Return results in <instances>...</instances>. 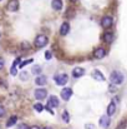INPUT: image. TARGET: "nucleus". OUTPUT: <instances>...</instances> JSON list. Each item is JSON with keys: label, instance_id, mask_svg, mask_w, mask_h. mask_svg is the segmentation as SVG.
<instances>
[{"label": "nucleus", "instance_id": "33", "mask_svg": "<svg viewBox=\"0 0 127 129\" xmlns=\"http://www.w3.org/2000/svg\"><path fill=\"white\" fill-rule=\"evenodd\" d=\"M71 1H77V0H71Z\"/></svg>", "mask_w": 127, "mask_h": 129}, {"label": "nucleus", "instance_id": "22", "mask_svg": "<svg viewBox=\"0 0 127 129\" xmlns=\"http://www.w3.org/2000/svg\"><path fill=\"white\" fill-rule=\"evenodd\" d=\"M34 109L38 112V113H40V112H42V109H44V107H42L40 103H36L35 105H34Z\"/></svg>", "mask_w": 127, "mask_h": 129}, {"label": "nucleus", "instance_id": "16", "mask_svg": "<svg viewBox=\"0 0 127 129\" xmlns=\"http://www.w3.org/2000/svg\"><path fill=\"white\" fill-rule=\"evenodd\" d=\"M46 77H44V75H38L36 77V79H35V84L36 85H45L46 84Z\"/></svg>", "mask_w": 127, "mask_h": 129}, {"label": "nucleus", "instance_id": "28", "mask_svg": "<svg viewBox=\"0 0 127 129\" xmlns=\"http://www.w3.org/2000/svg\"><path fill=\"white\" fill-rule=\"evenodd\" d=\"M4 64H5L4 59H3V58H0V69H3V68H4Z\"/></svg>", "mask_w": 127, "mask_h": 129}, {"label": "nucleus", "instance_id": "30", "mask_svg": "<svg viewBox=\"0 0 127 129\" xmlns=\"http://www.w3.org/2000/svg\"><path fill=\"white\" fill-rule=\"evenodd\" d=\"M86 129H95L93 124H86Z\"/></svg>", "mask_w": 127, "mask_h": 129}, {"label": "nucleus", "instance_id": "21", "mask_svg": "<svg viewBox=\"0 0 127 129\" xmlns=\"http://www.w3.org/2000/svg\"><path fill=\"white\" fill-rule=\"evenodd\" d=\"M20 79H21V80H28V79H29V74H28L26 72H21V73H20Z\"/></svg>", "mask_w": 127, "mask_h": 129}, {"label": "nucleus", "instance_id": "4", "mask_svg": "<svg viewBox=\"0 0 127 129\" xmlns=\"http://www.w3.org/2000/svg\"><path fill=\"white\" fill-rule=\"evenodd\" d=\"M59 99H57V96H55V95H51L49 99H47V104H46V107L47 108H50V109H54V108H57L59 107Z\"/></svg>", "mask_w": 127, "mask_h": 129}, {"label": "nucleus", "instance_id": "26", "mask_svg": "<svg viewBox=\"0 0 127 129\" xmlns=\"http://www.w3.org/2000/svg\"><path fill=\"white\" fill-rule=\"evenodd\" d=\"M4 115H5V108L0 105V117H4Z\"/></svg>", "mask_w": 127, "mask_h": 129}, {"label": "nucleus", "instance_id": "6", "mask_svg": "<svg viewBox=\"0 0 127 129\" xmlns=\"http://www.w3.org/2000/svg\"><path fill=\"white\" fill-rule=\"evenodd\" d=\"M6 9H8V11H11V13L18 11V9H19V1L18 0H10L8 3V5H6Z\"/></svg>", "mask_w": 127, "mask_h": 129}, {"label": "nucleus", "instance_id": "3", "mask_svg": "<svg viewBox=\"0 0 127 129\" xmlns=\"http://www.w3.org/2000/svg\"><path fill=\"white\" fill-rule=\"evenodd\" d=\"M47 42H49L47 37H46V35H44V34H40V35H38V37L35 38V46H36L38 49L44 48V46L47 44Z\"/></svg>", "mask_w": 127, "mask_h": 129}, {"label": "nucleus", "instance_id": "10", "mask_svg": "<svg viewBox=\"0 0 127 129\" xmlns=\"http://www.w3.org/2000/svg\"><path fill=\"white\" fill-rule=\"evenodd\" d=\"M105 55H106V50H105L103 48H97V49L93 51V56H95L96 59H103Z\"/></svg>", "mask_w": 127, "mask_h": 129}, {"label": "nucleus", "instance_id": "24", "mask_svg": "<svg viewBox=\"0 0 127 129\" xmlns=\"http://www.w3.org/2000/svg\"><path fill=\"white\" fill-rule=\"evenodd\" d=\"M51 56H52L51 51H46V53H45V58H46L47 60H50V59H51Z\"/></svg>", "mask_w": 127, "mask_h": 129}, {"label": "nucleus", "instance_id": "2", "mask_svg": "<svg viewBox=\"0 0 127 129\" xmlns=\"http://www.w3.org/2000/svg\"><path fill=\"white\" fill-rule=\"evenodd\" d=\"M54 80H55V83L57 85H65L67 83V80H69V77H67V74L61 73V74H56L54 77Z\"/></svg>", "mask_w": 127, "mask_h": 129}, {"label": "nucleus", "instance_id": "20", "mask_svg": "<svg viewBox=\"0 0 127 129\" xmlns=\"http://www.w3.org/2000/svg\"><path fill=\"white\" fill-rule=\"evenodd\" d=\"M41 70H42V69H41V67H39V65H35V67L33 68V70H31V72H33L34 74H36V75H40Z\"/></svg>", "mask_w": 127, "mask_h": 129}, {"label": "nucleus", "instance_id": "34", "mask_svg": "<svg viewBox=\"0 0 127 129\" xmlns=\"http://www.w3.org/2000/svg\"><path fill=\"white\" fill-rule=\"evenodd\" d=\"M118 129H122V128H118Z\"/></svg>", "mask_w": 127, "mask_h": 129}, {"label": "nucleus", "instance_id": "23", "mask_svg": "<svg viewBox=\"0 0 127 129\" xmlns=\"http://www.w3.org/2000/svg\"><path fill=\"white\" fill-rule=\"evenodd\" d=\"M30 63H33V59H29V60H25V61L20 63V68H24L25 65H28V64H30Z\"/></svg>", "mask_w": 127, "mask_h": 129}, {"label": "nucleus", "instance_id": "17", "mask_svg": "<svg viewBox=\"0 0 127 129\" xmlns=\"http://www.w3.org/2000/svg\"><path fill=\"white\" fill-rule=\"evenodd\" d=\"M103 40L106 42V43H112L113 42V34L112 33H110V31H106L105 33V35H103Z\"/></svg>", "mask_w": 127, "mask_h": 129}, {"label": "nucleus", "instance_id": "5", "mask_svg": "<svg viewBox=\"0 0 127 129\" xmlns=\"http://www.w3.org/2000/svg\"><path fill=\"white\" fill-rule=\"evenodd\" d=\"M112 24H113V20H112V18H111L110 15L103 16V18H102V20H101V25H102V28H105V29L111 28V26H112Z\"/></svg>", "mask_w": 127, "mask_h": 129}, {"label": "nucleus", "instance_id": "1", "mask_svg": "<svg viewBox=\"0 0 127 129\" xmlns=\"http://www.w3.org/2000/svg\"><path fill=\"white\" fill-rule=\"evenodd\" d=\"M123 80H125V77H123V74H122L121 72H118V70L112 72L111 75H110V82H111V84H113V85H120V84L123 83Z\"/></svg>", "mask_w": 127, "mask_h": 129}, {"label": "nucleus", "instance_id": "12", "mask_svg": "<svg viewBox=\"0 0 127 129\" xmlns=\"http://www.w3.org/2000/svg\"><path fill=\"white\" fill-rule=\"evenodd\" d=\"M70 31V24L66 21V23H62V25L60 26V34L64 37V35H67Z\"/></svg>", "mask_w": 127, "mask_h": 129}, {"label": "nucleus", "instance_id": "25", "mask_svg": "<svg viewBox=\"0 0 127 129\" xmlns=\"http://www.w3.org/2000/svg\"><path fill=\"white\" fill-rule=\"evenodd\" d=\"M10 74H11V75H16V67H11V69H10Z\"/></svg>", "mask_w": 127, "mask_h": 129}, {"label": "nucleus", "instance_id": "13", "mask_svg": "<svg viewBox=\"0 0 127 129\" xmlns=\"http://www.w3.org/2000/svg\"><path fill=\"white\" fill-rule=\"evenodd\" d=\"M92 78H93L95 80H98V82H103V80H105L103 74H102L100 70H97V69H95V70L92 72Z\"/></svg>", "mask_w": 127, "mask_h": 129}, {"label": "nucleus", "instance_id": "29", "mask_svg": "<svg viewBox=\"0 0 127 129\" xmlns=\"http://www.w3.org/2000/svg\"><path fill=\"white\" fill-rule=\"evenodd\" d=\"M21 46H24V49H29V48H30L29 43H28V44H26V43H23V44H21Z\"/></svg>", "mask_w": 127, "mask_h": 129}, {"label": "nucleus", "instance_id": "19", "mask_svg": "<svg viewBox=\"0 0 127 129\" xmlns=\"http://www.w3.org/2000/svg\"><path fill=\"white\" fill-rule=\"evenodd\" d=\"M62 120H64L65 123H69V122H70V115H69V113H67L66 110L62 112Z\"/></svg>", "mask_w": 127, "mask_h": 129}, {"label": "nucleus", "instance_id": "11", "mask_svg": "<svg viewBox=\"0 0 127 129\" xmlns=\"http://www.w3.org/2000/svg\"><path fill=\"white\" fill-rule=\"evenodd\" d=\"M110 117L107 115V114H105V115H102L101 118H100V125L102 127V128H107L108 125H110Z\"/></svg>", "mask_w": 127, "mask_h": 129}, {"label": "nucleus", "instance_id": "9", "mask_svg": "<svg viewBox=\"0 0 127 129\" xmlns=\"http://www.w3.org/2000/svg\"><path fill=\"white\" fill-rule=\"evenodd\" d=\"M85 74V69L84 68H81V67H76V68H74V70H72V77L74 78H81L82 75Z\"/></svg>", "mask_w": 127, "mask_h": 129}, {"label": "nucleus", "instance_id": "32", "mask_svg": "<svg viewBox=\"0 0 127 129\" xmlns=\"http://www.w3.org/2000/svg\"><path fill=\"white\" fill-rule=\"evenodd\" d=\"M42 129H52V128H50V127H45V128H42Z\"/></svg>", "mask_w": 127, "mask_h": 129}, {"label": "nucleus", "instance_id": "27", "mask_svg": "<svg viewBox=\"0 0 127 129\" xmlns=\"http://www.w3.org/2000/svg\"><path fill=\"white\" fill-rule=\"evenodd\" d=\"M18 129H30V128H29L26 124L23 123V124H19V125H18Z\"/></svg>", "mask_w": 127, "mask_h": 129}, {"label": "nucleus", "instance_id": "14", "mask_svg": "<svg viewBox=\"0 0 127 129\" xmlns=\"http://www.w3.org/2000/svg\"><path fill=\"white\" fill-rule=\"evenodd\" d=\"M115 112H116V104H115V102H111V103L108 104V107H107L106 114H107L108 117H111V115L115 114Z\"/></svg>", "mask_w": 127, "mask_h": 129}, {"label": "nucleus", "instance_id": "15", "mask_svg": "<svg viewBox=\"0 0 127 129\" xmlns=\"http://www.w3.org/2000/svg\"><path fill=\"white\" fill-rule=\"evenodd\" d=\"M51 6L54 10H61L62 9V1L61 0H52Z\"/></svg>", "mask_w": 127, "mask_h": 129}, {"label": "nucleus", "instance_id": "7", "mask_svg": "<svg viewBox=\"0 0 127 129\" xmlns=\"http://www.w3.org/2000/svg\"><path fill=\"white\" fill-rule=\"evenodd\" d=\"M34 95H35V98H36L38 100H42V99H45V98H46V95H47V91H46V89L39 88V89H36V90H35Z\"/></svg>", "mask_w": 127, "mask_h": 129}, {"label": "nucleus", "instance_id": "8", "mask_svg": "<svg viewBox=\"0 0 127 129\" xmlns=\"http://www.w3.org/2000/svg\"><path fill=\"white\" fill-rule=\"evenodd\" d=\"M71 95H72V89L71 88H64L61 90V98L64 100H69L71 98Z\"/></svg>", "mask_w": 127, "mask_h": 129}, {"label": "nucleus", "instance_id": "18", "mask_svg": "<svg viewBox=\"0 0 127 129\" xmlns=\"http://www.w3.org/2000/svg\"><path fill=\"white\" fill-rule=\"evenodd\" d=\"M18 122V117H15V115H13L8 122H6V127H11V125H14L15 123Z\"/></svg>", "mask_w": 127, "mask_h": 129}, {"label": "nucleus", "instance_id": "31", "mask_svg": "<svg viewBox=\"0 0 127 129\" xmlns=\"http://www.w3.org/2000/svg\"><path fill=\"white\" fill-rule=\"evenodd\" d=\"M30 129H41L40 127H38V125H34V127H31Z\"/></svg>", "mask_w": 127, "mask_h": 129}]
</instances>
